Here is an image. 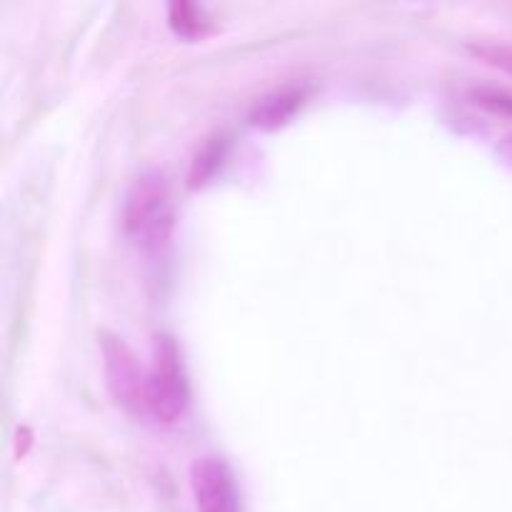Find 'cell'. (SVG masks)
<instances>
[{
    "instance_id": "obj_1",
    "label": "cell",
    "mask_w": 512,
    "mask_h": 512,
    "mask_svg": "<svg viewBox=\"0 0 512 512\" xmlns=\"http://www.w3.org/2000/svg\"><path fill=\"white\" fill-rule=\"evenodd\" d=\"M123 230L143 253H163L173 240L175 203L163 170L148 168L130 183L123 200Z\"/></svg>"
},
{
    "instance_id": "obj_2",
    "label": "cell",
    "mask_w": 512,
    "mask_h": 512,
    "mask_svg": "<svg viewBox=\"0 0 512 512\" xmlns=\"http://www.w3.org/2000/svg\"><path fill=\"white\" fill-rule=\"evenodd\" d=\"M190 405V385L180 348L170 335L153 343V363L148 368V415L163 425H175Z\"/></svg>"
},
{
    "instance_id": "obj_3",
    "label": "cell",
    "mask_w": 512,
    "mask_h": 512,
    "mask_svg": "<svg viewBox=\"0 0 512 512\" xmlns=\"http://www.w3.org/2000/svg\"><path fill=\"white\" fill-rule=\"evenodd\" d=\"M105 385L120 408L135 415H148V370L138 360L128 343L118 335L100 333Z\"/></svg>"
},
{
    "instance_id": "obj_4",
    "label": "cell",
    "mask_w": 512,
    "mask_h": 512,
    "mask_svg": "<svg viewBox=\"0 0 512 512\" xmlns=\"http://www.w3.org/2000/svg\"><path fill=\"white\" fill-rule=\"evenodd\" d=\"M188 480L198 512H243L238 478L228 460L218 455H200L190 463Z\"/></svg>"
},
{
    "instance_id": "obj_5",
    "label": "cell",
    "mask_w": 512,
    "mask_h": 512,
    "mask_svg": "<svg viewBox=\"0 0 512 512\" xmlns=\"http://www.w3.org/2000/svg\"><path fill=\"white\" fill-rule=\"evenodd\" d=\"M305 103V90L288 85V88H278L270 95H265L263 100H258V105L250 113V123L260 130H278L285 123L295 118L300 108Z\"/></svg>"
},
{
    "instance_id": "obj_6",
    "label": "cell",
    "mask_w": 512,
    "mask_h": 512,
    "mask_svg": "<svg viewBox=\"0 0 512 512\" xmlns=\"http://www.w3.org/2000/svg\"><path fill=\"white\" fill-rule=\"evenodd\" d=\"M168 23L170 28L178 35H183V38H195V35L205 33L208 20H205L203 8H198V5L173 3L168 10Z\"/></svg>"
},
{
    "instance_id": "obj_7",
    "label": "cell",
    "mask_w": 512,
    "mask_h": 512,
    "mask_svg": "<svg viewBox=\"0 0 512 512\" xmlns=\"http://www.w3.org/2000/svg\"><path fill=\"white\" fill-rule=\"evenodd\" d=\"M473 103L485 108L488 113L512 118V93L500 88H478L473 90Z\"/></svg>"
},
{
    "instance_id": "obj_8",
    "label": "cell",
    "mask_w": 512,
    "mask_h": 512,
    "mask_svg": "<svg viewBox=\"0 0 512 512\" xmlns=\"http://www.w3.org/2000/svg\"><path fill=\"white\" fill-rule=\"evenodd\" d=\"M473 53L478 58H483L485 63L495 65L503 73L512 75V45H503V43H483V45H473Z\"/></svg>"
},
{
    "instance_id": "obj_9",
    "label": "cell",
    "mask_w": 512,
    "mask_h": 512,
    "mask_svg": "<svg viewBox=\"0 0 512 512\" xmlns=\"http://www.w3.org/2000/svg\"><path fill=\"white\" fill-rule=\"evenodd\" d=\"M218 160H220L218 145H210L205 153H200L198 160H195V165H193V173H190V180H193V185L203 183V180L208 178V175L213 173L215 168H218Z\"/></svg>"
},
{
    "instance_id": "obj_10",
    "label": "cell",
    "mask_w": 512,
    "mask_h": 512,
    "mask_svg": "<svg viewBox=\"0 0 512 512\" xmlns=\"http://www.w3.org/2000/svg\"><path fill=\"white\" fill-rule=\"evenodd\" d=\"M498 155L503 158V163L508 165V168H512V133L503 135L498 143Z\"/></svg>"
}]
</instances>
